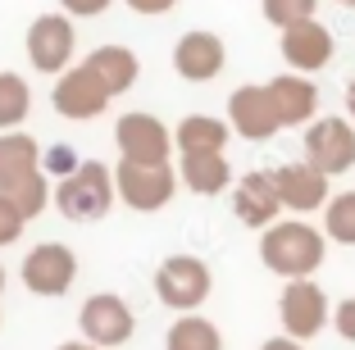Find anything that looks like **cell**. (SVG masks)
Instances as JSON below:
<instances>
[{
	"label": "cell",
	"instance_id": "cell-1",
	"mask_svg": "<svg viewBox=\"0 0 355 350\" xmlns=\"http://www.w3.org/2000/svg\"><path fill=\"white\" fill-rule=\"evenodd\" d=\"M328 255V232L310 227L305 218H282L269 223L260 237V259L264 268H273L278 278H314V268Z\"/></svg>",
	"mask_w": 355,
	"mask_h": 350
},
{
	"label": "cell",
	"instance_id": "cell-2",
	"mask_svg": "<svg viewBox=\"0 0 355 350\" xmlns=\"http://www.w3.org/2000/svg\"><path fill=\"white\" fill-rule=\"evenodd\" d=\"M114 173L105 164H78L73 173H64V182L55 186V205L64 218L73 223H96V218L110 214L114 205Z\"/></svg>",
	"mask_w": 355,
	"mask_h": 350
},
{
	"label": "cell",
	"instance_id": "cell-3",
	"mask_svg": "<svg viewBox=\"0 0 355 350\" xmlns=\"http://www.w3.org/2000/svg\"><path fill=\"white\" fill-rule=\"evenodd\" d=\"M114 186H119V200H123L128 209H137V214H155V209H164L168 200H173V168L164 164H137V159H119L114 168Z\"/></svg>",
	"mask_w": 355,
	"mask_h": 350
},
{
	"label": "cell",
	"instance_id": "cell-4",
	"mask_svg": "<svg viewBox=\"0 0 355 350\" xmlns=\"http://www.w3.org/2000/svg\"><path fill=\"white\" fill-rule=\"evenodd\" d=\"M209 287H214V278H209L205 259L196 255H168L155 273V296L178 314H191L196 305H205Z\"/></svg>",
	"mask_w": 355,
	"mask_h": 350
},
{
	"label": "cell",
	"instance_id": "cell-5",
	"mask_svg": "<svg viewBox=\"0 0 355 350\" xmlns=\"http://www.w3.org/2000/svg\"><path fill=\"white\" fill-rule=\"evenodd\" d=\"M278 319H282V332L296 341H310L328 328L333 309H328V296L314 278H292L282 287V300H278Z\"/></svg>",
	"mask_w": 355,
	"mask_h": 350
},
{
	"label": "cell",
	"instance_id": "cell-6",
	"mask_svg": "<svg viewBox=\"0 0 355 350\" xmlns=\"http://www.w3.org/2000/svg\"><path fill=\"white\" fill-rule=\"evenodd\" d=\"M305 159L324 168L328 177H342L355 168V123L351 119H314L305 128Z\"/></svg>",
	"mask_w": 355,
	"mask_h": 350
},
{
	"label": "cell",
	"instance_id": "cell-7",
	"mask_svg": "<svg viewBox=\"0 0 355 350\" xmlns=\"http://www.w3.org/2000/svg\"><path fill=\"white\" fill-rule=\"evenodd\" d=\"M110 100H114V96H110V87H105L101 78L87 69V60H83V64H73V69H64V73H60V82H55V91H51L55 114L73 119V123L101 119Z\"/></svg>",
	"mask_w": 355,
	"mask_h": 350
},
{
	"label": "cell",
	"instance_id": "cell-8",
	"mask_svg": "<svg viewBox=\"0 0 355 350\" xmlns=\"http://www.w3.org/2000/svg\"><path fill=\"white\" fill-rule=\"evenodd\" d=\"M78 278V255L64 241H42L23 259V287L32 296H64Z\"/></svg>",
	"mask_w": 355,
	"mask_h": 350
},
{
	"label": "cell",
	"instance_id": "cell-9",
	"mask_svg": "<svg viewBox=\"0 0 355 350\" xmlns=\"http://www.w3.org/2000/svg\"><path fill=\"white\" fill-rule=\"evenodd\" d=\"M78 328H83L87 341H96V346H123L128 337L137 332V319L132 309H128L123 296H114V291H96V296L83 300V314H78Z\"/></svg>",
	"mask_w": 355,
	"mask_h": 350
},
{
	"label": "cell",
	"instance_id": "cell-10",
	"mask_svg": "<svg viewBox=\"0 0 355 350\" xmlns=\"http://www.w3.org/2000/svg\"><path fill=\"white\" fill-rule=\"evenodd\" d=\"M114 141H119V155H123V159H137V164H164L168 150H173V132L146 110L123 114L119 128H114Z\"/></svg>",
	"mask_w": 355,
	"mask_h": 350
},
{
	"label": "cell",
	"instance_id": "cell-11",
	"mask_svg": "<svg viewBox=\"0 0 355 350\" xmlns=\"http://www.w3.org/2000/svg\"><path fill=\"white\" fill-rule=\"evenodd\" d=\"M273 182H278L282 209H292V214H314V209H324L328 200H333V191H328L333 177H328L324 168H314L310 159H296V164L273 168Z\"/></svg>",
	"mask_w": 355,
	"mask_h": 350
},
{
	"label": "cell",
	"instance_id": "cell-12",
	"mask_svg": "<svg viewBox=\"0 0 355 350\" xmlns=\"http://www.w3.org/2000/svg\"><path fill=\"white\" fill-rule=\"evenodd\" d=\"M228 123H232V132L246 137V141H269L282 128L269 87H237V91L228 96Z\"/></svg>",
	"mask_w": 355,
	"mask_h": 350
},
{
	"label": "cell",
	"instance_id": "cell-13",
	"mask_svg": "<svg viewBox=\"0 0 355 350\" xmlns=\"http://www.w3.org/2000/svg\"><path fill=\"white\" fill-rule=\"evenodd\" d=\"M28 60L42 73H64L73 60V23L64 14H42L28 28Z\"/></svg>",
	"mask_w": 355,
	"mask_h": 350
},
{
	"label": "cell",
	"instance_id": "cell-14",
	"mask_svg": "<svg viewBox=\"0 0 355 350\" xmlns=\"http://www.w3.org/2000/svg\"><path fill=\"white\" fill-rule=\"evenodd\" d=\"M223 60H228V51L214 32H182L173 46V69L187 82H214L223 73Z\"/></svg>",
	"mask_w": 355,
	"mask_h": 350
},
{
	"label": "cell",
	"instance_id": "cell-15",
	"mask_svg": "<svg viewBox=\"0 0 355 350\" xmlns=\"http://www.w3.org/2000/svg\"><path fill=\"white\" fill-rule=\"evenodd\" d=\"M282 60L292 64L296 73L328 69V60H333V32H328L319 19H305V23L282 28Z\"/></svg>",
	"mask_w": 355,
	"mask_h": 350
},
{
	"label": "cell",
	"instance_id": "cell-16",
	"mask_svg": "<svg viewBox=\"0 0 355 350\" xmlns=\"http://www.w3.org/2000/svg\"><path fill=\"white\" fill-rule=\"evenodd\" d=\"M232 214L241 218L246 227H269L278 223L282 214V196L273 173H246L237 186H232Z\"/></svg>",
	"mask_w": 355,
	"mask_h": 350
},
{
	"label": "cell",
	"instance_id": "cell-17",
	"mask_svg": "<svg viewBox=\"0 0 355 350\" xmlns=\"http://www.w3.org/2000/svg\"><path fill=\"white\" fill-rule=\"evenodd\" d=\"M269 96H273V110H278L282 128H301V123H314V110H319V87L310 82V73H278L269 78Z\"/></svg>",
	"mask_w": 355,
	"mask_h": 350
},
{
	"label": "cell",
	"instance_id": "cell-18",
	"mask_svg": "<svg viewBox=\"0 0 355 350\" xmlns=\"http://www.w3.org/2000/svg\"><path fill=\"white\" fill-rule=\"evenodd\" d=\"M87 69L110 87V96H123V91H132V87H137L141 64H137V55L128 51V46H96V51L87 55Z\"/></svg>",
	"mask_w": 355,
	"mask_h": 350
},
{
	"label": "cell",
	"instance_id": "cell-19",
	"mask_svg": "<svg viewBox=\"0 0 355 350\" xmlns=\"http://www.w3.org/2000/svg\"><path fill=\"white\" fill-rule=\"evenodd\" d=\"M182 182L196 196H219L232 182V168L223 159V150H200V155H182Z\"/></svg>",
	"mask_w": 355,
	"mask_h": 350
},
{
	"label": "cell",
	"instance_id": "cell-20",
	"mask_svg": "<svg viewBox=\"0 0 355 350\" xmlns=\"http://www.w3.org/2000/svg\"><path fill=\"white\" fill-rule=\"evenodd\" d=\"M173 146L182 155H200V150H223L228 146V123H219L214 114H187L173 132Z\"/></svg>",
	"mask_w": 355,
	"mask_h": 350
},
{
	"label": "cell",
	"instance_id": "cell-21",
	"mask_svg": "<svg viewBox=\"0 0 355 350\" xmlns=\"http://www.w3.org/2000/svg\"><path fill=\"white\" fill-rule=\"evenodd\" d=\"M42 168V146L28 132H0V186Z\"/></svg>",
	"mask_w": 355,
	"mask_h": 350
},
{
	"label": "cell",
	"instance_id": "cell-22",
	"mask_svg": "<svg viewBox=\"0 0 355 350\" xmlns=\"http://www.w3.org/2000/svg\"><path fill=\"white\" fill-rule=\"evenodd\" d=\"M164 350H223V337L214 323L191 309V314H178V323L164 337Z\"/></svg>",
	"mask_w": 355,
	"mask_h": 350
},
{
	"label": "cell",
	"instance_id": "cell-23",
	"mask_svg": "<svg viewBox=\"0 0 355 350\" xmlns=\"http://www.w3.org/2000/svg\"><path fill=\"white\" fill-rule=\"evenodd\" d=\"M0 196L10 200V205L19 209L23 218H37V214L46 209V200L55 196V191L46 186L42 168H37V173H23V177H14V182H5V186H0Z\"/></svg>",
	"mask_w": 355,
	"mask_h": 350
},
{
	"label": "cell",
	"instance_id": "cell-24",
	"mask_svg": "<svg viewBox=\"0 0 355 350\" xmlns=\"http://www.w3.org/2000/svg\"><path fill=\"white\" fill-rule=\"evenodd\" d=\"M32 110V91L19 73H0V132H14V128L28 119Z\"/></svg>",
	"mask_w": 355,
	"mask_h": 350
},
{
	"label": "cell",
	"instance_id": "cell-25",
	"mask_svg": "<svg viewBox=\"0 0 355 350\" xmlns=\"http://www.w3.org/2000/svg\"><path fill=\"white\" fill-rule=\"evenodd\" d=\"M324 232L337 246H355V191H337L324 205Z\"/></svg>",
	"mask_w": 355,
	"mask_h": 350
},
{
	"label": "cell",
	"instance_id": "cell-26",
	"mask_svg": "<svg viewBox=\"0 0 355 350\" xmlns=\"http://www.w3.org/2000/svg\"><path fill=\"white\" fill-rule=\"evenodd\" d=\"M260 10L264 19L273 23V28H292V23H305L314 19V10H319V0H260Z\"/></svg>",
	"mask_w": 355,
	"mask_h": 350
},
{
	"label": "cell",
	"instance_id": "cell-27",
	"mask_svg": "<svg viewBox=\"0 0 355 350\" xmlns=\"http://www.w3.org/2000/svg\"><path fill=\"white\" fill-rule=\"evenodd\" d=\"M23 223L28 218L19 214V209L10 205V200L0 196V246H10V241H19V232H23Z\"/></svg>",
	"mask_w": 355,
	"mask_h": 350
},
{
	"label": "cell",
	"instance_id": "cell-28",
	"mask_svg": "<svg viewBox=\"0 0 355 350\" xmlns=\"http://www.w3.org/2000/svg\"><path fill=\"white\" fill-rule=\"evenodd\" d=\"M333 328L342 341H355V296H346L342 305L333 309Z\"/></svg>",
	"mask_w": 355,
	"mask_h": 350
},
{
	"label": "cell",
	"instance_id": "cell-29",
	"mask_svg": "<svg viewBox=\"0 0 355 350\" xmlns=\"http://www.w3.org/2000/svg\"><path fill=\"white\" fill-rule=\"evenodd\" d=\"M64 14H78V19H96V14H105L114 0H60Z\"/></svg>",
	"mask_w": 355,
	"mask_h": 350
},
{
	"label": "cell",
	"instance_id": "cell-30",
	"mask_svg": "<svg viewBox=\"0 0 355 350\" xmlns=\"http://www.w3.org/2000/svg\"><path fill=\"white\" fill-rule=\"evenodd\" d=\"M178 0H128V10H137V14H168Z\"/></svg>",
	"mask_w": 355,
	"mask_h": 350
},
{
	"label": "cell",
	"instance_id": "cell-31",
	"mask_svg": "<svg viewBox=\"0 0 355 350\" xmlns=\"http://www.w3.org/2000/svg\"><path fill=\"white\" fill-rule=\"evenodd\" d=\"M260 350H305V346H301L296 337H269V341H264Z\"/></svg>",
	"mask_w": 355,
	"mask_h": 350
},
{
	"label": "cell",
	"instance_id": "cell-32",
	"mask_svg": "<svg viewBox=\"0 0 355 350\" xmlns=\"http://www.w3.org/2000/svg\"><path fill=\"white\" fill-rule=\"evenodd\" d=\"M46 164H51V168H64V173H73V159H69V150H64V146H60V150H51V159H46Z\"/></svg>",
	"mask_w": 355,
	"mask_h": 350
},
{
	"label": "cell",
	"instance_id": "cell-33",
	"mask_svg": "<svg viewBox=\"0 0 355 350\" xmlns=\"http://www.w3.org/2000/svg\"><path fill=\"white\" fill-rule=\"evenodd\" d=\"M60 350H105V346H96V341H64Z\"/></svg>",
	"mask_w": 355,
	"mask_h": 350
},
{
	"label": "cell",
	"instance_id": "cell-34",
	"mask_svg": "<svg viewBox=\"0 0 355 350\" xmlns=\"http://www.w3.org/2000/svg\"><path fill=\"white\" fill-rule=\"evenodd\" d=\"M346 114H351V119H355V78H351V82H346Z\"/></svg>",
	"mask_w": 355,
	"mask_h": 350
},
{
	"label": "cell",
	"instance_id": "cell-35",
	"mask_svg": "<svg viewBox=\"0 0 355 350\" xmlns=\"http://www.w3.org/2000/svg\"><path fill=\"white\" fill-rule=\"evenodd\" d=\"M337 5H346V10H355V0H337Z\"/></svg>",
	"mask_w": 355,
	"mask_h": 350
},
{
	"label": "cell",
	"instance_id": "cell-36",
	"mask_svg": "<svg viewBox=\"0 0 355 350\" xmlns=\"http://www.w3.org/2000/svg\"><path fill=\"white\" fill-rule=\"evenodd\" d=\"M0 287H5V268H0Z\"/></svg>",
	"mask_w": 355,
	"mask_h": 350
}]
</instances>
